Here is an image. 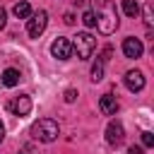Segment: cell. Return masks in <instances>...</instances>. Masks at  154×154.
Instances as JSON below:
<instances>
[{"mask_svg":"<svg viewBox=\"0 0 154 154\" xmlns=\"http://www.w3.org/2000/svg\"><path fill=\"white\" fill-rule=\"evenodd\" d=\"M94 17H96V29L101 34H113L118 29V12L111 0H94Z\"/></svg>","mask_w":154,"mask_h":154,"instance_id":"6da1fadb","label":"cell"},{"mask_svg":"<svg viewBox=\"0 0 154 154\" xmlns=\"http://www.w3.org/2000/svg\"><path fill=\"white\" fill-rule=\"evenodd\" d=\"M31 135H34V140H38V142H53V140H58V135H60V125H58L53 118H38V120L31 125Z\"/></svg>","mask_w":154,"mask_h":154,"instance_id":"7a4b0ae2","label":"cell"},{"mask_svg":"<svg viewBox=\"0 0 154 154\" xmlns=\"http://www.w3.org/2000/svg\"><path fill=\"white\" fill-rule=\"evenodd\" d=\"M70 43H72V51L77 53V58H79V60H89V58H91V53L96 51V38H94L89 31L77 34V36H75V41H70Z\"/></svg>","mask_w":154,"mask_h":154,"instance_id":"3957f363","label":"cell"},{"mask_svg":"<svg viewBox=\"0 0 154 154\" xmlns=\"http://www.w3.org/2000/svg\"><path fill=\"white\" fill-rule=\"evenodd\" d=\"M46 26H48V12H46V10H38V12H34V14L26 19V34H29L31 38H38V36L46 31Z\"/></svg>","mask_w":154,"mask_h":154,"instance_id":"277c9868","label":"cell"},{"mask_svg":"<svg viewBox=\"0 0 154 154\" xmlns=\"http://www.w3.org/2000/svg\"><path fill=\"white\" fill-rule=\"evenodd\" d=\"M7 108H10V113L12 116H29L31 113V96H26V94H19V96H14L10 103H7Z\"/></svg>","mask_w":154,"mask_h":154,"instance_id":"5b68a950","label":"cell"},{"mask_svg":"<svg viewBox=\"0 0 154 154\" xmlns=\"http://www.w3.org/2000/svg\"><path fill=\"white\" fill-rule=\"evenodd\" d=\"M51 55L58 58V60H67V58L72 55V43H70V38L58 36V38L51 43Z\"/></svg>","mask_w":154,"mask_h":154,"instance_id":"8992f818","label":"cell"},{"mask_svg":"<svg viewBox=\"0 0 154 154\" xmlns=\"http://www.w3.org/2000/svg\"><path fill=\"white\" fill-rule=\"evenodd\" d=\"M123 140H125L123 123H120V120H111L108 128H106V142H108L111 147H118V144H123Z\"/></svg>","mask_w":154,"mask_h":154,"instance_id":"52a82bcc","label":"cell"},{"mask_svg":"<svg viewBox=\"0 0 154 154\" xmlns=\"http://www.w3.org/2000/svg\"><path fill=\"white\" fill-rule=\"evenodd\" d=\"M142 51H144V46H142V41L140 38H135V36H128L125 41H123V53H125V58H140L142 55Z\"/></svg>","mask_w":154,"mask_h":154,"instance_id":"ba28073f","label":"cell"},{"mask_svg":"<svg viewBox=\"0 0 154 154\" xmlns=\"http://www.w3.org/2000/svg\"><path fill=\"white\" fill-rule=\"evenodd\" d=\"M144 75L140 72V70H128L125 72V87L130 89V91H142L144 89Z\"/></svg>","mask_w":154,"mask_h":154,"instance_id":"9c48e42d","label":"cell"},{"mask_svg":"<svg viewBox=\"0 0 154 154\" xmlns=\"http://www.w3.org/2000/svg\"><path fill=\"white\" fill-rule=\"evenodd\" d=\"M99 108H101L103 116H116V113H118V99H116L113 94H103V96L99 99Z\"/></svg>","mask_w":154,"mask_h":154,"instance_id":"30bf717a","label":"cell"},{"mask_svg":"<svg viewBox=\"0 0 154 154\" xmlns=\"http://www.w3.org/2000/svg\"><path fill=\"white\" fill-rule=\"evenodd\" d=\"M19 70H14V67H7L5 72H2V84L5 87H14V84H19Z\"/></svg>","mask_w":154,"mask_h":154,"instance_id":"8fae6325","label":"cell"},{"mask_svg":"<svg viewBox=\"0 0 154 154\" xmlns=\"http://www.w3.org/2000/svg\"><path fill=\"white\" fill-rule=\"evenodd\" d=\"M12 12H14V17H17V19H29V17H31V7H29V2H26V0L17 2V5L12 7Z\"/></svg>","mask_w":154,"mask_h":154,"instance_id":"7c38bea8","label":"cell"},{"mask_svg":"<svg viewBox=\"0 0 154 154\" xmlns=\"http://www.w3.org/2000/svg\"><path fill=\"white\" fill-rule=\"evenodd\" d=\"M123 12H125L128 17H137V14H140L137 0H123Z\"/></svg>","mask_w":154,"mask_h":154,"instance_id":"4fadbf2b","label":"cell"},{"mask_svg":"<svg viewBox=\"0 0 154 154\" xmlns=\"http://www.w3.org/2000/svg\"><path fill=\"white\" fill-rule=\"evenodd\" d=\"M103 79V60L96 58V63L91 65V82H101Z\"/></svg>","mask_w":154,"mask_h":154,"instance_id":"5bb4252c","label":"cell"},{"mask_svg":"<svg viewBox=\"0 0 154 154\" xmlns=\"http://www.w3.org/2000/svg\"><path fill=\"white\" fill-rule=\"evenodd\" d=\"M82 22H84V26H96V17H94V12L87 10V12L82 14Z\"/></svg>","mask_w":154,"mask_h":154,"instance_id":"9a60e30c","label":"cell"},{"mask_svg":"<svg viewBox=\"0 0 154 154\" xmlns=\"http://www.w3.org/2000/svg\"><path fill=\"white\" fill-rule=\"evenodd\" d=\"M144 24H147V26L154 24V19H152V5H149V2L144 5Z\"/></svg>","mask_w":154,"mask_h":154,"instance_id":"2e32d148","label":"cell"},{"mask_svg":"<svg viewBox=\"0 0 154 154\" xmlns=\"http://www.w3.org/2000/svg\"><path fill=\"white\" fill-rule=\"evenodd\" d=\"M142 144H144V147H154V135L144 130V132H142Z\"/></svg>","mask_w":154,"mask_h":154,"instance_id":"e0dca14e","label":"cell"},{"mask_svg":"<svg viewBox=\"0 0 154 154\" xmlns=\"http://www.w3.org/2000/svg\"><path fill=\"white\" fill-rule=\"evenodd\" d=\"M75 99H77V91H75V89H65V101H67V103H72Z\"/></svg>","mask_w":154,"mask_h":154,"instance_id":"ac0fdd59","label":"cell"},{"mask_svg":"<svg viewBox=\"0 0 154 154\" xmlns=\"http://www.w3.org/2000/svg\"><path fill=\"white\" fill-rule=\"evenodd\" d=\"M5 22H7V12H5L2 7H0V29L5 26Z\"/></svg>","mask_w":154,"mask_h":154,"instance_id":"d6986e66","label":"cell"},{"mask_svg":"<svg viewBox=\"0 0 154 154\" xmlns=\"http://www.w3.org/2000/svg\"><path fill=\"white\" fill-rule=\"evenodd\" d=\"M128 154H142V147H135V144H132V147L128 149Z\"/></svg>","mask_w":154,"mask_h":154,"instance_id":"ffe728a7","label":"cell"},{"mask_svg":"<svg viewBox=\"0 0 154 154\" xmlns=\"http://www.w3.org/2000/svg\"><path fill=\"white\" fill-rule=\"evenodd\" d=\"M65 24H75V17H72V14H70V12H67V14H65Z\"/></svg>","mask_w":154,"mask_h":154,"instance_id":"44dd1931","label":"cell"},{"mask_svg":"<svg viewBox=\"0 0 154 154\" xmlns=\"http://www.w3.org/2000/svg\"><path fill=\"white\" fill-rule=\"evenodd\" d=\"M2 137H5V125H2V120H0V142H2Z\"/></svg>","mask_w":154,"mask_h":154,"instance_id":"7402d4cb","label":"cell"},{"mask_svg":"<svg viewBox=\"0 0 154 154\" xmlns=\"http://www.w3.org/2000/svg\"><path fill=\"white\" fill-rule=\"evenodd\" d=\"M22 154H24V152H22Z\"/></svg>","mask_w":154,"mask_h":154,"instance_id":"603a6c76","label":"cell"}]
</instances>
